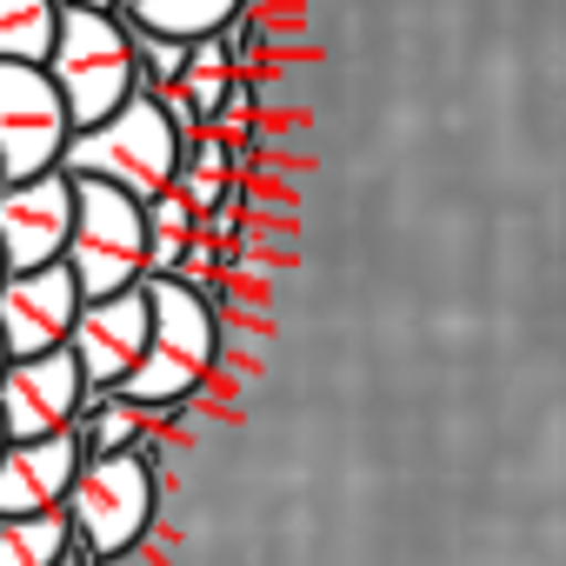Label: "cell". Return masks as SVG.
I'll use <instances>...</instances> for the list:
<instances>
[{
    "label": "cell",
    "mask_w": 566,
    "mask_h": 566,
    "mask_svg": "<svg viewBox=\"0 0 566 566\" xmlns=\"http://www.w3.org/2000/svg\"><path fill=\"white\" fill-rule=\"evenodd\" d=\"M67 227H74V180L34 174V180H0V266L28 273V266H54L67 253Z\"/></svg>",
    "instance_id": "obj_7"
},
{
    "label": "cell",
    "mask_w": 566,
    "mask_h": 566,
    "mask_svg": "<svg viewBox=\"0 0 566 566\" xmlns=\"http://www.w3.org/2000/svg\"><path fill=\"white\" fill-rule=\"evenodd\" d=\"M114 14L127 28H147V34H167V41H207V34L240 28L247 0H120Z\"/></svg>",
    "instance_id": "obj_12"
},
{
    "label": "cell",
    "mask_w": 566,
    "mask_h": 566,
    "mask_svg": "<svg viewBox=\"0 0 566 566\" xmlns=\"http://www.w3.org/2000/svg\"><path fill=\"white\" fill-rule=\"evenodd\" d=\"M81 400H87V380H81V367H74L67 347L8 360V374H0V427H8V440L67 433L74 413H81Z\"/></svg>",
    "instance_id": "obj_9"
},
{
    "label": "cell",
    "mask_w": 566,
    "mask_h": 566,
    "mask_svg": "<svg viewBox=\"0 0 566 566\" xmlns=\"http://www.w3.org/2000/svg\"><path fill=\"white\" fill-rule=\"evenodd\" d=\"M0 447H8V427H0Z\"/></svg>",
    "instance_id": "obj_21"
},
{
    "label": "cell",
    "mask_w": 566,
    "mask_h": 566,
    "mask_svg": "<svg viewBox=\"0 0 566 566\" xmlns=\"http://www.w3.org/2000/svg\"><path fill=\"white\" fill-rule=\"evenodd\" d=\"M213 360H220L213 301L200 287H187V280H147V347L114 394L134 400L140 413H167L200 394Z\"/></svg>",
    "instance_id": "obj_1"
},
{
    "label": "cell",
    "mask_w": 566,
    "mask_h": 566,
    "mask_svg": "<svg viewBox=\"0 0 566 566\" xmlns=\"http://www.w3.org/2000/svg\"><path fill=\"white\" fill-rule=\"evenodd\" d=\"M74 140V120L48 81V67L0 61V180L54 174Z\"/></svg>",
    "instance_id": "obj_6"
},
{
    "label": "cell",
    "mask_w": 566,
    "mask_h": 566,
    "mask_svg": "<svg viewBox=\"0 0 566 566\" xmlns=\"http://www.w3.org/2000/svg\"><path fill=\"white\" fill-rule=\"evenodd\" d=\"M0 280H8V266H0Z\"/></svg>",
    "instance_id": "obj_22"
},
{
    "label": "cell",
    "mask_w": 566,
    "mask_h": 566,
    "mask_svg": "<svg viewBox=\"0 0 566 566\" xmlns=\"http://www.w3.org/2000/svg\"><path fill=\"white\" fill-rule=\"evenodd\" d=\"M154 506H160V480H154L147 453H87L67 500H61V513L74 526V546L87 559L134 553L154 526Z\"/></svg>",
    "instance_id": "obj_4"
},
{
    "label": "cell",
    "mask_w": 566,
    "mask_h": 566,
    "mask_svg": "<svg viewBox=\"0 0 566 566\" xmlns=\"http://www.w3.org/2000/svg\"><path fill=\"white\" fill-rule=\"evenodd\" d=\"M0 374H8V347H0Z\"/></svg>",
    "instance_id": "obj_20"
},
{
    "label": "cell",
    "mask_w": 566,
    "mask_h": 566,
    "mask_svg": "<svg viewBox=\"0 0 566 566\" xmlns=\"http://www.w3.org/2000/svg\"><path fill=\"white\" fill-rule=\"evenodd\" d=\"M134 34V61H140V94H174L180 74H187V41H167V34H147V28H127Z\"/></svg>",
    "instance_id": "obj_17"
},
{
    "label": "cell",
    "mask_w": 566,
    "mask_h": 566,
    "mask_svg": "<svg viewBox=\"0 0 566 566\" xmlns=\"http://www.w3.org/2000/svg\"><path fill=\"white\" fill-rule=\"evenodd\" d=\"M81 440L74 433H48V440H8L0 447V520L21 513H61L74 473H81Z\"/></svg>",
    "instance_id": "obj_11"
},
{
    "label": "cell",
    "mask_w": 566,
    "mask_h": 566,
    "mask_svg": "<svg viewBox=\"0 0 566 566\" xmlns=\"http://www.w3.org/2000/svg\"><path fill=\"white\" fill-rule=\"evenodd\" d=\"M61 266L74 273L81 301L140 287L147 280V213H140V200L107 187V180H74V227H67Z\"/></svg>",
    "instance_id": "obj_5"
},
{
    "label": "cell",
    "mask_w": 566,
    "mask_h": 566,
    "mask_svg": "<svg viewBox=\"0 0 566 566\" xmlns=\"http://www.w3.org/2000/svg\"><path fill=\"white\" fill-rule=\"evenodd\" d=\"M140 213H147V280H167V273H180V253H187V240H193V207L167 187V193H154V200H140Z\"/></svg>",
    "instance_id": "obj_14"
},
{
    "label": "cell",
    "mask_w": 566,
    "mask_h": 566,
    "mask_svg": "<svg viewBox=\"0 0 566 566\" xmlns=\"http://www.w3.org/2000/svg\"><path fill=\"white\" fill-rule=\"evenodd\" d=\"M74 321H81V287L61 260L0 280V347H8V360L67 347Z\"/></svg>",
    "instance_id": "obj_8"
},
{
    "label": "cell",
    "mask_w": 566,
    "mask_h": 566,
    "mask_svg": "<svg viewBox=\"0 0 566 566\" xmlns=\"http://www.w3.org/2000/svg\"><path fill=\"white\" fill-rule=\"evenodd\" d=\"M180 147H187V140H180V127L167 120V107H160L154 94H134L127 107H114L107 120H94V127H81V134L67 140L61 174H67V180H107V187H120V193H134V200H154V193L174 187Z\"/></svg>",
    "instance_id": "obj_2"
},
{
    "label": "cell",
    "mask_w": 566,
    "mask_h": 566,
    "mask_svg": "<svg viewBox=\"0 0 566 566\" xmlns=\"http://www.w3.org/2000/svg\"><path fill=\"white\" fill-rule=\"evenodd\" d=\"M54 566H94V559H87V553H81V546H67V553H61V559H54Z\"/></svg>",
    "instance_id": "obj_19"
},
{
    "label": "cell",
    "mask_w": 566,
    "mask_h": 566,
    "mask_svg": "<svg viewBox=\"0 0 566 566\" xmlns=\"http://www.w3.org/2000/svg\"><path fill=\"white\" fill-rule=\"evenodd\" d=\"M48 81L81 127L107 120L114 107H127L140 94V61H134V34L120 14H94V8H61V28H54V48H48Z\"/></svg>",
    "instance_id": "obj_3"
},
{
    "label": "cell",
    "mask_w": 566,
    "mask_h": 566,
    "mask_svg": "<svg viewBox=\"0 0 566 566\" xmlns=\"http://www.w3.org/2000/svg\"><path fill=\"white\" fill-rule=\"evenodd\" d=\"M147 347V280L127 294H101V301H81V321L67 334V354L81 367L87 387H120L134 374Z\"/></svg>",
    "instance_id": "obj_10"
},
{
    "label": "cell",
    "mask_w": 566,
    "mask_h": 566,
    "mask_svg": "<svg viewBox=\"0 0 566 566\" xmlns=\"http://www.w3.org/2000/svg\"><path fill=\"white\" fill-rule=\"evenodd\" d=\"M54 8H94V14H114L120 0H54Z\"/></svg>",
    "instance_id": "obj_18"
},
{
    "label": "cell",
    "mask_w": 566,
    "mask_h": 566,
    "mask_svg": "<svg viewBox=\"0 0 566 566\" xmlns=\"http://www.w3.org/2000/svg\"><path fill=\"white\" fill-rule=\"evenodd\" d=\"M147 413L134 407V400H120L114 387H87V400H81V413H74V440H81V453H140V427Z\"/></svg>",
    "instance_id": "obj_13"
},
{
    "label": "cell",
    "mask_w": 566,
    "mask_h": 566,
    "mask_svg": "<svg viewBox=\"0 0 566 566\" xmlns=\"http://www.w3.org/2000/svg\"><path fill=\"white\" fill-rule=\"evenodd\" d=\"M74 546L67 513H21V520H0V566H54Z\"/></svg>",
    "instance_id": "obj_15"
},
{
    "label": "cell",
    "mask_w": 566,
    "mask_h": 566,
    "mask_svg": "<svg viewBox=\"0 0 566 566\" xmlns=\"http://www.w3.org/2000/svg\"><path fill=\"white\" fill-rule=\"evenodd\" d=\"M54 28H61L54 0H0V61L41 67L48 48H54Z\"/></svg>",
    "instance_id": "obj_16"
}]
</instances>
